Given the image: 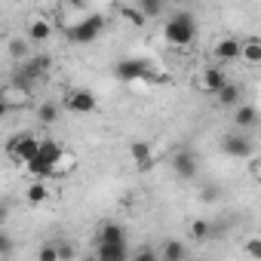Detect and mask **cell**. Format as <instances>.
I'll return each mask as SVG.
<instances>
[{"label":"cell","mask_w":261,"mask_h":261,"mask_svg":"<svg viewBox=\"0 0 261 261\" xmlns=\"http://www.w3.org/2000/svg\"><path fill=\"white\" fill-rule=\"evenodd\" d=\"M255 172H258V175H261V157H258V163H255Z\"/></svg>","instance_id":"d6a6232c"},{"label":"cell","mask_w":261,"mask_h":261,"mask_svg":"<svg viewBox=\"0 0 261 261\" xmlns=\"http://www.w3.org/2000/svg\"><path fill=\"white\" fill-rule=\"evenodd\" d=\"M40 157H43L46 163H53V166H62V160H65V148H62L56 139H43V142H40Z\"/></svg>","instance_id":"2e32d148"},{"label":"cell","mask_w":261,"mask_h":261,"mask_svg":"<svg viewBox=\"0 0 261 261\" xmlns=\"http://www.w3.org/2000/svg\"><path fill=\"white\" fill-rule=\"evenodd\" d=\"M136 7L142 10V16H145V19H157V16L163 13V4H160V0H139Z\"/></svg>","instance_id":"603a6c76"},{"label":"cell","mask_w":261,"mask_h":261,"mask_svg":"<svg viewBox=\"0 0 261 261\" xmlns=\"http://www.w3.org/2000/svg\"><path fill=\"white\" fill-rule=\"evenodd\" d=\"M243 252L252 258V261H261V237H249L243 243Z\"/></svg>","instance_id":"484cf974"},{"label":"cell","mask_w":261,"mask_h":261,"mask_svg":"<svg viewBox=\"0 0 261 261\" xmlns=\"http://www.w3.org/2000/svg\"><path fill=\"white\" fill-rule=\"evenodd\" d=\"M215 101H218L221 108H240V105H243V86L230 80V83L215 95Z\"/></svg>","instance_id":"4fadbf2b"},{"label":"cell","mask_w":261,"mask_h":261,"mask_svg":"<svg viewBox=\"0 0 261 261\" xmlns=\"http://www.w3.org/2000/svg\"><path fill=\"white\" fill-rule=\"evenodd\" d=\"M233 123L240 126V129H255L258 126V111H255V105H240L237 111H233Z\"/></svg>","instance_id":"9a60e30c"},{"label":"cell","mask_w":261,"mask_h":261,"mask_svg":"<svg viewBox=\"0 0 261 261\" xmlns=\"http://www.w3.org/2000/svg\"><path fill=\"white\" fill-rule=\"evenodd\" d=\"M163 37L172 43V46H191L194 37H197V19L188 13V10H178L166 19L163 25Z\"/></svg>","instance_id":"6da1fadb"},{"label":"cell","mask_w":261,"mask_h":261,"mask_svg":"<svg viewBox=\"0 0 261 261\" xmlns=\"http://www.w3.org/2000/svg\"><path fill=\"white\" fill-rule=\"evenodd\" d=\"M114 74L120 80H148V77H154V68L145 59H123V62H117Z\"/></svg>","instance_id":"5b68a950"},{"label":"cell","mask_w":261,"mask_h":261,"mask_svg":"<svg viewBox=\"0 0 261 261\" xmlns=\"http://www.w3.org/2000/svg\"><path fill=\"white\" fill-rule=\"evenodd\" d=\"M172 172H175V178H181V181L197 178V172H200V157H197L194 151H188V148L175 151V154H172Z\"/></svg>","instance_id":"277c9868"},{"label":"cell","mask_w":261,"mask_h":261,"mask_svg":"<svg viewBox=\"0 0 261 261\" xmlns=\"http://www.w3.org/2000/svg\"><path fill=\"white\" fill-rule=\"evenodd\" d=\"M209 233H212V224H209L206 218H197V221H191V240L203 243V240H209Z\"/></svg>","instance_id":"44dd1931"},{"label":"cell","mask_w":261,"mask_h":261,"mask_svg":"<svg viewBox=\"0 0 261 261\" xmlns=\"http://www.w3.org/2000/svg\"><path fill=\"white\" fill-rule=\"evenodd\" d=\"M160 261H188V246L181 240H166L160 246Z\"/></svg>","instance_id":"5bb4252c"},{"label":"cell","mask_w":261,"mask_h":261,"mask_svg":"<svg viewBox=\"0 0 261 261\" xmlns=\"http://www.w3.org/2000/svg\"><path fill=\"white\" fill-rule=\"evenodd\" d=\"M0 249H4V255H10L13 252V240L10 237H0Z\"/></svg>","instance_id":"1f68e13d"},{"label":"cell","mask_w":261,"mask_h":261,"mask_svg":"<svg viewBox=\"0 0 261 261\" xmlns=\"http://www.w3.org/2000/svg\"><path fill=\"white\" fill-rule=\"evenodd\" d=\"M120 16H123L126 22H133V25H145V22H148L139 7H120Z\"/></svg>","instance_id":"4316f807"},{"label":"cell","mask_w":261,"mask_h":261,"mask_svg":"<svg viewBox=\"0 0 261 261\" xmlns=\"http://www.w3.org/2000/svg\"><path fill=\"white\" fill-rule=\"evenodd\" d=\"M188 261H191V258H188Z\"/></svg>","instance_id":"836d02e7"},{"label":"cell","mask_w":261,"mask_h":261,"mask_svg":"<svg viewBox=\"0 0 261 261\" xmlns=\"http://www.w3.org/2000/svg\"><path fill=\"white\" fill-rule=\"evenodd\" d=\"M215 59L218 62H233V59H243V43L240 40H233V37H224V40H218L215 43Z\"/></svg>","instance_id":"8fae6325"},{"label":"cell","mask_w":261,"mask_h":261,"mask_svg":"<svg viewBox=\"0 0 261 261\" xmlns=\"http://www.w3.org/2000/svg\"><path fill=\"white\" fill-rule=\"evenodd\" d=\"M98 246H126V227L117 221H105L98 227Z\"/></svg>","instance_id":"30bf717a"},{"label":"cell","mask_w":261,"mask_h":261,"mask_svg":"<svg viewBox=\"0 0 261 261\" xmlns=\"http://www.w3.org/2000/svg\"><path fill=\"white\" fill-rule=\"evenodd\" d=\"M25 200H28L31 206H40V203H46V200H49V188H46V181H34V185H28V191H25Z\"/></svg>","instance_id":"ffe728a7"},{"label":"cell","mask_w":261,"mask_h":261,"mask_svg":"<svg viewBox=\"0 0 261 261\" xmlns=\"http://www.w3.org/2000/svg\"><path fill=\"white\" fill-rule=\"evenodd\" d=\"M10 49H13V56H16V59H22V53H25V43H22V40H13V43H10Z\"/></svg>","instance_id":"4dcf8cb0"},{"label":"cell","mask_w":261,"mask_h":261,"mask_svg":"<svg viewBox=\"0 0 261 261\" xmlns=\"http://www.w3.org/2000/svg\"><path fill=\"white\" fill-rule=\"evenodd\" d=\"M31 175H34V181H46V178H53V175H59V166H53V163H46L43 157H37L34 163H28L25 166Z\"/></svg>","instance_id":"ac0fdd59"},{"label":"cell","mask_w":261,"mask_h":261,"mask_svg":"<svg viewBox=\"0 0 261 261\" xmlns=\"http://www.w3.org/2000/svg\"><path fill=\"white\" fill-rule=\"evenodd\" d=\"M95 261H129L126 246H95Z\"/></svg>","instance_id":"d6986e66"},{"label":"cell","mask_w":261,"mask_h":261,"mask_svg":"<svg viewBox=\"0 0 261 261\" xmlns=\"http://www.w3.org/2000/svg\"><path fill=\"white\" fill-rule=\"evenodd\" d=\"M56 246H59L62 261H71V258H74V246H71V243H56Z\"/></svg>","instance_id":"f1b7e54d"},{"label":"cell","mask_w":261,"mask_h":261,"mask_svg":"<svg viewBox=\"0 0 261 261\" xmlns=\"http://www.w3.org/2000/svg\"><path fill=\"white\" fill-rule=\"evenodd\" d=\"M65 108L74 111V114H92L98 108V98L89 92V89H71L65 95Z\"/></svg>","instance_id":"ba28073f"},{"label":"cell","mask_w":261,"mask_h":261,"mask_svg":"<svg viewBox=\"0 0 261 261\" xmlns=\"http://www.w3.org/2000/svg\"><path fill=\"white\" fill-rule=\"evenodd\" d=\"M56 117H59V108H56V105L43 101V105L37 108V120H40V123H56Z\"/></svg>","instance_id":"d4e9b609"},{"label":"cell","mask_w":261,"mask_h":261,"mask_svg":"<svg viewBox=\"0 0 261 261\" xmlns=\"http://www.w3.org/2000/svg\"><path fill=\"white\" fill-rule=\"evenodd\" d=\"M218 197V188L215 185H209V188H203V194H200V200H206V203H212Z\"/></svg>","instance_id":"f546056e"},{"label":"cell","mask_w":261,"mask_h":261,"mask_svg":"<svg viewBox=\"0 0 261 261\" xmlns=\"http://www.w3.org/2000/svg\"><path fill=\"white\" fill-rule=\"evenodd\" d=\"M133 261H160V252H154L151 246H142V249L133 255Z\"/></svg>","instance_id":"83f0119b"},{"label":"cell","mask_w":261,"mask_h":261,"mask_svg":"<svg viewBox=\"0 0 261 261\" xmlns=\"http://www.w3.org/2000/svg\"><path fill=\"white\" fill-rule=\"evenodd\" d=\"M7 151L13 154V160H19L22 166H28V163H34L37 157H40V139H34V136H16V139H10L7 142Z\"/></svg>","instance_id":"7a4b0ae2"},{"label":"cell","mask_w":261,"mask_h":261,"mask_svg":"<svg viewBox=\"0 0 261 261\" xmlns=\"http://www.w3.org/2000/svg\"><path fill=\"white\" fill-rule=\"evenodd\" d=\"M221 151H224L227 157H233V160H249L252 151H255V145H252L249 136H243V133H230V136L221 139Z\"/></svg>","instance_id":"52a82bcc"},{"label":"cell","mask_w":261,"mask_h":261,"mask_svg":"<svg viewBox=\"0 0 261 261\" xmlns=\"http://www.w3.org/2000/svg\"><path fill=\"white\" fill-rule=\"evenodd\" d=\"M243 59L252 65H261V40H246L243 43Z\"/></svg>","instance_id":"7402d4cb"},{"label":"cell","mask_w":261,"mask_h":261,"mask_svg":"<svg viewBox=\"0 0 261 261\" xmlns=\"http://www.w3.org/2000/svg\"><path fill=\"white\" fill-rule=\"evenodd\" d=\"M37 261H62L59 246H56V243H43V246L37 249Z\"/></svg>","instance_id":"cb8c5ba5"},{"label":"cell","mask_w":261,"mask_h":261,"mask_svg":"<svg viewBox=\"0 0 261 261\" xmlns=\"http://www.w3.org/2000/svg\"><path fill=\"white\" fill-rule=\"evenodd\" d=\"M129 154H133V160H136V166L142 172H148L154 166V148L148 142H133V145H129Z\"/></svg>","instance_id":"7c38bea8"},{"label":"cell","mask_w":261,"mask_h":261,"mask_svg":"<svg viewBox=\"0 0 261 261\" xmlns=\"http://www.w3.org/2000/svg\"><path fill=\"white\" fill-rule=\"evenodd\" d=\"M101 28H105V19H101V16H86L83 22H77V25L68 28V37H71L74 43H92V40L101 34Z\"/></svg>","instance_id":"3957f363"},{"label":"cell","mask_w":261,"mask_h":261,"mask_svg":"<svg viewBox=\"0 0 261 261\" xmlns=\"http://www.w3.org/2000/svg\"><path fill=\"white\" fill-rule=\"evenodd\" d=\"M53 37V25L46 22V19H34L31 25H28V40L31 43H46Z\"/></svg>","instance_id":"e0dca14e"},{"label":"cell","mask_w":261,"mask_h":261,"mask_svg":"<svg viewBox=\"0 0 261 261\" xmlns=\"http://www.w3.org/2000/svg\"><path fill=\"white\" fill-rule=\"evenodd\" d=\"M49 68H53V59H49V56H37V59H28V62L19 68V74H16V86L28 89V83H31V80H37V77H43Z\"/></svg>","instance_id":"8992f818"},{"label":"cell","mask_w":261,"mask_h":261,"mask_svg":"<svg viewBox=\"0 0 261 261\" xmlns=\"http://www.w3.org/2000/svg\"><path fill=\"white\" fill-rule=\"evenodd\" d=\"M227 83H230V80H227V74H224L221 68H215V65H212V68H206V71L200 74V89H203V92H209V95H218Z\"/></svg>","instance_id":"9c48e42d"}]
</instances>
